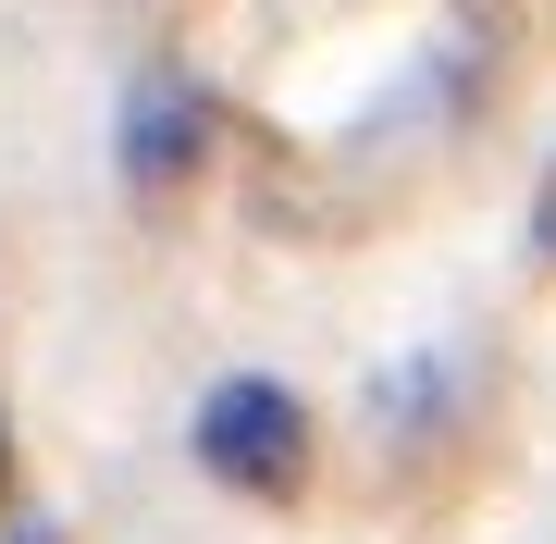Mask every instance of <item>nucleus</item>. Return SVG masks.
<instances>
[{
  "label": "nucleus",
  "instance_id": "1",
  "mask_svg": "<svg viewBox=\"0 0 556 544\" xmlns=\"http://www.w3.org/2000/svg\"><path fill=\"white\" fill-rule=\"evenodd\" d=\"M186 445H199V470H223V483H248V495H285V483L309 470V408L285 396L273 371H236V383H211V396H199Z\"/></svg>",
  "mask_w": 556,
  "mask_h": 544
},
{
  "label": "nucleus",
  "instance_id": "2",
  "mask_svg": "<svg viewBox=\"0 0 556 544\" xmlns=\"http://www.w3.org/2000/svg\"><path fill=\"white\" fill-rule=\"evenodd\" d=\"M199 149H211V100H199V75L149 62V75L124 87V174H137V186H174V174H199Z\"/></svg>",
  "mask_w": 556,
  "mask_h": 544
},
{
  "label": "nucleus",
  "instance_id": "3",
  "mask_svg": "<svg viewBox=\"0 0 556 544\" xmlns=\"http://www.w3.org/2000/svg\"><path fill=\"white\" fill-rule=\"evenodd\" d=\"M532 248L556 261V174H544V199H532Z\"/></svg>",
  "mask_w": 556,
  "mask_h": 544
},
{
  "label": "nucleus",
  "instance_id": "4",
  "mask_svg": "<svg viewBox=\"0 0 556 544\" xmlns=\"http://www.w3.org/2000/svg\"><path fill=\"white\" fill-rule=\"evenodd\" d=\"M13 544H62V532H50V520H25V532H13Z\"/></svg>",
  "mask_w": 556,
  "mask_h": 544
},
{
  "label": "nucleus",
  "instance_id": "5",
  "mask_svg": "<svg viewBox=\"0 0 556 544\" xmlns=\"http://www.w3.org/2000/svg\"><path fill=\"white\" fill-rule=\"evenodd\" d=\"M0 495H13V433H0Z\"/></svg>",
  "mask_w": 556,
  "mask_h": 544
}]
</instances>
